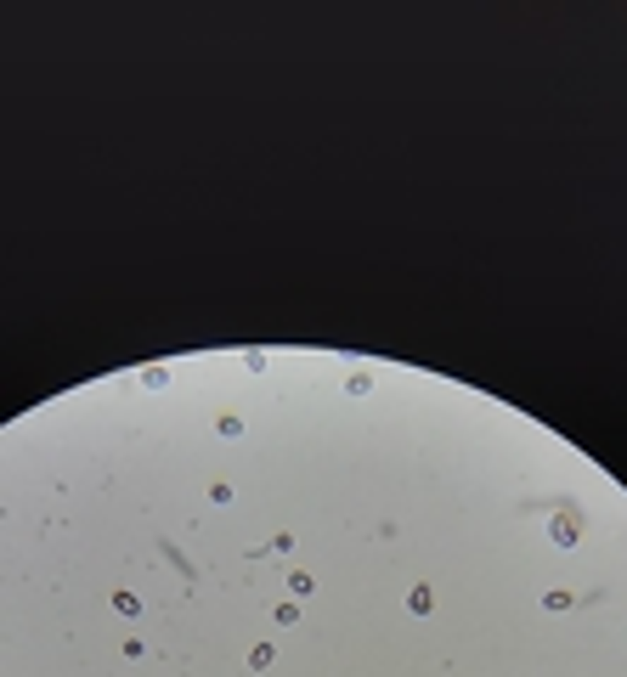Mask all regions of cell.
<instances>
[{"instance_id":"cell-8","label":"cell","mask_w":627,"mask_h":677,"mask_svg":"<svg viewBox=\"0 0 627 677\" xmlns=\"http://www.w3.org/2000/svg\"><path fill=\"white\" fill-rule=\"evenodd\" d=\"M249 666L266 671V666H271V644H255V649H249Z\"/></svg>"},{"instance_id":"cell-4","label":"cell","mask_w":627,"mask_h":677,"mask_svg":"<svg viewBox=\"0 0 627 677\" xmlns=\"http://www.w3.org/2000/svg\"><path fill=\"white\" fill-rule=\"evenodd\" d=\"M271 621H277V626H294V621H300V599H283V604L271 610Z\"/></svg>"},{"instance_id":"cell-7","label":"cell","mask_w":627,"mask_h":677,"mask_svg":"<svg viewBox=\"0 0 627 677\" xmlns=\"http://www.w3.org/2000/svg\"><path fill=\"white\" fill-rule=\"evenodd\" d=\"M113 610H119V615H136L142 604H136V592H124V587H119V592H113Z\"/></svg>"},{"instance_id":"cell-1","label":"cell","mask_w":627,"mask_h":677,"mask_svg":"<svg viewBox=\"0 0 627 677\" xmlns=\"http://www.w3.org/2000/svg\"><path fill=\"white\" fill-rule=\"evenodd\" d=\"M407 610H412V615H430V610H435V592H430V587H407Z\"/></svg>"},{"instance_id":"cell-10","label":"cell","mask_w":627,"mask_h":677,"mask_svg":"<svg viewBox=\"0 0 627 677\" xmlns=\"http://www.w3.org/2000/svg\"><path fill=\"white\" fill-rule=\"evenodd\" d=\"M554 536H560V542L571 547V542H576V525H571V520H554Z\"/></svg>"},{"instance_id":"cell-2","label":"cell","mask_w":627,"mask_h":677,"mask_svg":"<svg viewBox=\"0 0 627 677\" xmlns=\"http://www.w3.org/2000/svg\"><path fill=\"white\" fill-rule=\"evenodd\" d=\"M571 604H576V599H571L565 587H549V592H542V610H549V615H565Z\"/></svg>"},{"instance_id":"cell-5","label":"cell","mask_w":627,"mask_h":677,"mask_svg":"<svg viewBox=\"0 0 627 677\" xmlns=\"http://www.w3.org/2000/svg\"><path fill=\"white\" fill-rule=\"evenodd\" d=\"M288 592H294V599H311V592H317V581H311L306 570H294V576H288Z\"/></svg>"},{"instance_id":"cell-6","label":"cell","mask_w":627,"mask_h":677,"mask_svg":"<svg viewBox=\"0 0 627 677\" xmlns=\"http://www.w3.org/2000/svg\"><path fill=\"white\" fill-rule=\"evenodd\" d=\"M164 384H170V367H147L142 372V390H164Z\"/></svg>"},{"instance_id":"cell-9","label":"cell","mask_w":627,"mask_h":677,"mask_svg":"<svg viewBox=\"0 0 627 677\" xmlns=\"http://www.w3.org/2000/svg\"><path fill=\"white\" fill-rule=\"evenodd\" d=\"M345 390H351V395H367V390H373V378H367V372H351V378H345Z\"/></svg>"},{"instance_id":"cell-3","label":"cell","mask_w":627,"mask_h":677,"mask_svg":"<svg viewBox=\"0 0 627 677\" xmlns=\"http://www.w3.org/2000/svg\"><path fill=\"white\" fill-rule=\"evenodd\" d=\"M215 429H221V440H237V435H243V418H237V412H221Z\"/></svg>"}]
</instances>
